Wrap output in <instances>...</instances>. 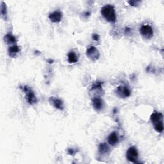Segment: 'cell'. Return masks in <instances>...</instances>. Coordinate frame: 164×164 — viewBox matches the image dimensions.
<instances>
[{"mask_svg": "<svg viewBox=\"0 0 164 164\" xmlns=\"http://www.w3.org/2000/svg\"><path fill=\"white\" fill-rule=\"evenodd\" d=\"M101 12L103 17L110 23H115L116 21V14L114 7L111 5H106L101 8Z\"/></svg>", "mask_w": 164, "mask_h": 164, "instance_id": "1", "label": "cell"}, {"mask_svg": "<svg viewBox=\"0 0 164 164\" xmlns=\"http://www.w3.org/2000/svg\"><path fill=\"white\" fill-rule=\"evenodd\" d=\"M163 114L160 112H158L155 111L151 115V121L152 123L153 124L155 130L157 132L161 133L163 132Z\"/></svg>", "mask_w": 164, "mask_h": 164, "instance_id": "2", "label": "cell"}, {"mask_svg": "<svg viewBox=\"0 0 164 164\" xmlns=\"http://www.w3.org/2000/svg\"><path fill=\"white\" fill-rule=\"evenodd\" d=\"M127 159L133 163H138V152L135 146H131L126 152Z\"/></svg>", "mask_w": 164, "mask_h": 164, "instance_id": "3", "label": "cell"}, {"mask_svg": "<svg viewBox=\"0 0 164 164\" xmlns=\"http://www.w3.org/2000/svg\"><path fill=\"white\" fill-rule=\"evenodd\" d=\"M141 35L147 39H150L152 37L154 34L152 28L149 25H144L141 26L140 29Z\"/></svg>", "mask_w": 164, "mask_h": 164, "instance_id": "4", "label": "cell"}, {"mask_svg": "<svg viewBox=\"0 0 164 164\" xmlns=\"http://www.w3.org/2000/svg\"><path fill=\"white\" fill-rule=\"evenodd\" d=\"M86 54L89 59H91L92 60L94 61H96L99 59L100 55L99 51L94 46H91L87 49L86 51Z\"/></svg>", "mask_w": 164, "mask_h": 164, "instance_id": "5", "label": "cell"}, {"mask_svg": "<svg viewBox=\"0 0 164 164\" xmlns=\"http://www.w3.org/2000/svg\"><path fill=\"white\" fill-rule=\"evenodd\" d=\"M23 89L26 94V99L28 102L31 105L37 102V98L34 92H33L27 86H25Z\"/></svg>", "mask_w": 164, "mask_h": 164, "instance_id": "6", "label": "cell"}, {"mask_svg": "<svg viewBox=\"0 0 164 164\" xmlns=\"http://www.w3.org/2000/svg\"><path fill=\"white\" fill-rule=\"evenodd\" d=\"M116 93L117 94V96H119V97H121L122 98H125L130 96L131 91L127 86L121 85L118 87Z\"/></svg>", "mask_w": 164, "mask_h": 164, "instance_id": "7", "label": "cell"}, {"mask_svg": "<svg viewBox=\"0 0 164 164\" xmlns=\"http://www.w3.org/2000/svg\"><path fill=\"white\" fill-rule=\"evenodd\" d=\"M62 17V14L60 11H54L49 16V19L53 23H59Z\"/></svg>", "mask_w": 164, "mask_h": 164, "instance_id": "8", "label": "cell"}, {"mask_svg": "<svg viewBox=\"0 0 164 164\" xmlns=\"http://www.w3.org/2000/svg\"><path fill=\"white\" fill-rule=\"evenodd\" d=\"M92 105L96 111H100L103 108V101L100 97H95L92 100Z\"/></svg>", "mask_w": 164, "mask_h": 164, "instance_id": "9", "label": "cell"}, {"mask_svg": "<svg viewBox=\"0 0 164 164\" xmlns=\"http://www.w3.org/2000/svg\"><path fill=\"white\" fill-rule=\"evenodd\" d=\"M49 101L51 104H52L56 108L59 109V110H63L64 108L63 101L60 99H58V98H54L52 97L49 99Z\"/></svg>", "mask_w": 164, "mask_h": 164, "instance_id": "10", "label": "cell"}, {"mask_svg": "<svg viewBox=\"0 0 164 164\" xmlns=\"http://www.w3.org/2000/svg\"><path fill=\"white\" fill-rule=\"evenodd\" d=\"M119 142V138L115 132H112L108 137V143L110 145L115 146Z\"/></svg>", "mask_w": 164, "mask_h": 164, "instance_id": "11", "label": "cell"}, {"mask_svg": "<svg viewBox=\"0 0 164 164\" xmlns=\"http://www.w3.org/2000/svg\"><path fill=\"white\" fill-rule=\"evenodd\" d=\"M78 60L77 56H76V54H75V53L71 51L69 54H68V61L69 63H74L77 62Z\"/></svg>", "mask_w": 164, "mask_h": 164, "instance_id": "12", "label": "cell"}, {"mask_svg": "<svg viewBox=\"0 0 164 164\" xmlns=\"http://www.w3.org/2000/svg\"><path fill=\"white\" fill-rule=\"evenodd\" d=\"M110 150V148L108 146V145L105 143H101L99 146V152L101 154H105Z\"/></svg>", "mask_w": 164, "mask_h": 164, "instance_id": "13", "label": "cell"}, {"mask_svg": "<svg viewBox=\"0 0 164 164\" xmlns=\"http://www.w3.org/2000/svg\"><path fill=\"white\" fill-rule=\"evenodd\" d=\"M8 51L10 56H14L15 54H16V53H17L19 51V48L17 45H14L9 48Z\"/></svg>", "mask_w": 164, "mask_h": 164, "instance_id": "14", "label": "cell"}, {"mask_svg": "<svg viewBox=\"0 0 164 164\" xmlns=\"http://www.w3.org/2000/svg\"><path fill=\"white\" fill-rule=\"evenodd\" d=\"M5 40L8 43H14L16 42V39L13 35L8 34L5 37Z\"/></svg>", "mask_w": 164, "mask_h": 164, "instance_id": "15", "label": "cell"}, {"mask_svg": "<svg viewBox=\"0 0 164 164\" xmlns=\"http://www.w3.org/2000/svg\"><path fill=\"white\" fill-rule=\"evenodd\" d=\"M1 14L3 16H5L7 15V8L5 5L4 4L3 2H2V5H1Z\"/></svg>", "mask_w": 164, "mask_h": 164, "instance_id": "16", "label": "cell"}, {"mask_svg": "<svg viewBox=\"0 0 164 164\" xmlns=\"http://www.w3.org/2000/svg\"><path fill=\"white\" fill-rule=\"evenodd\" d=\"M92 38L94 40L97 41L98 40H99V35H98L97 34H94L92 36Z\"/></svg>", "mask_w": 164, "mask_h": 164, "instance_id": "17", "label": "cell"}, {"mask_svg": "<svg viewBox=\"0 0 164 164\" xmlns=\"http://www.w3.org/2000/svg\"><path fill=\"white\" fill-rule=\"evenodd\" d=\"M68 152H69V154H70V155H73L74 153V151L73 149H69L68 150Z\"/></svg>", "mask_w": 164, "mask_h": 164, "instance_id": "18", "label": "cell"}]
</instances>
